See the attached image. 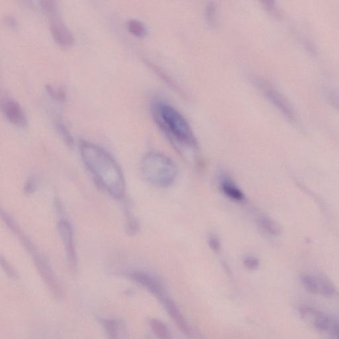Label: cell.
Here are the masks:
<instances>
[{"label": "cell", "instance_id": "obj_20", "mask_svg": "<svg viewBox=\"0 0 339 339\" xmlns=\"http://www.w3.org/2000/svg\"><path fill=\"white\" fill-rule=\"evenodd\" d=\"M2 265L6 274H7L11 278H14V279L17 278V275L16 271H14V269H13V268L11 267V266L9 265L7 262L4 261L3 259L2 260Z\"/></svg>", "mask_w": 339, "mask_h": 339}, {"label": "cell", "instance_id": "obj_17", "mask_svg": "<svg viewBox=\"0 0 339 339\" xmlns=\"http://www.w3.org/2000/svg\"><path fill=\"white\" fill-rule=\"evenodd\" d=\"M206 17L209 25L215 26L217 23V10H216V6L213 3H209L207 5Z\"/></svg>", "mask_w": 339, "mask_h": 339}, {"label": "cell", "instance_id": "obj_16", "mask_svg": "<svg viewBox=\"0 0 339 339\" xmlns=\"http://www.w3.org/2000/svg\"><path fill=\"white\" fill-rule=\"evenodd\" d=\"M127 27L130 33L138 37H144L147 33L145 26L137 19H131L127 21Z\"/></svg>", "mask_w": 339, "mask_h": 339}, {"label": "cell", "instance_id": "obj_15", "mask_svg": "<svg viewBox=\"0 0 339 339\" xmlns=\"http://www.w3.org/2000/svg\"><path fill=\"white\" fill-rule=\"evenodd\" d=\"M151 329L155 335L160 339H170V333L165 324L158 319H153L150 321Z\"/></svg>", "mask_w": 339, "mask_h": 339}, {"label": "cell", "instance_id": "obj_23", "mask_svg": "<svg viewBox=\"0 0 339 339\" xmlns=\"http://www.w3.org/2000/svg\"><path fill=\"white\" fill-rule=\"evenodd\" d=\"M209 245L214 251H218L220 249V242L216 237H209Z\"/></svg>", "mask_w": 339, "mask_h": 339}, {"label": "cell", "instance_id": "obj_4", "mask_svg": "<svg viewBox=\"0 0 339 339\" xmlns=\"http://www.w3.org/2000/svg\"><path fill=\"white\" fill-rule=\"evenodd\" d=\"M307 323L317 331L325 334L327 339H339V320L315 308L311 311Z\"/></svg>", "mask_w": 339, "mask_h": 339}, {"label": "cell", "instance_id": "obj_5", "mask_svg": "<svg viewBox=\"0 0 339 339\" xmlns=\"http://www.w3.org/2000/svg\"><path fill=\"white\" fill-rule=\"evenodd\" d=\"M302 286L309 293L324 297L333 296L336 288L328 278L317 274H305L300 277Z\"/></svg>", "mask_w": 339, "mask_h": 339}, {"label": "cell", "instance_id": "obj_3", "mask_svg": "<svg viewBox=\"0 0 339 339\" xmlns=\"http://www.w3.org/2000/svg\"><path fill=\"white\" fill-rule=\"evenodd\" d=\"M142 176L147 182L158 187H166L174 183L177 168L165 155L156 153L146 154L141 163Z\"/></svg>", "mask_w": 339, "mask_h": 339}, {"label": "cell", "instance_id": "obj_7", "mask_svg": "<svg viewBox=\"0 0 339 339\" xmlns=\"http://www.w3.org/2000/svg\"><path fill=\"white\" fill-rule=\"evenodd\" d=\"M258 85L264 92L265 96L289 120L295 122V114L293 113L292 108L279 92L276 91L269 84L262 81H258Z\"/></svg>", "mask_w": 339, "mask_h": 339}, {"label": "cell", "instance_id": "obj_2", "mask_svg": "<svg viewBox=\"0 0 339 339\" xmlns=\"http://www.w3.org/2000/svg\"><path fill=\"white\" fill-rule=\"evenodd\" d=\"M152 114L158 126L174 143L190 148L197 145L189 122L172 105L157 99L153 103Z\"/></svg>", "mask_w": 339, "mask_h": 339}, {"label": "cell", "instance_id": "obj_8", "mask_svg": "<svg viewBox=\"0 0 339 339\" xmlns=\"http://www.w3.org/2000/svg\"><path fill=\"white\" fill-rule=\"evenodd\" d=\"M2 110L9 122L19 127L25 126L27 124V117L22 107L14 99H6L2 103Z\"/></svg>", "mask_w": 339, "mask_h": 339}, {"label": "cell", "instance_id": "obj_18", "mask_svg": "<svg viewBox=\"0 0 339 339\" xmlns=\"http://www.w3.org/2000/svg\"><path fill=\"white\" fill-rule=\"evenodd\" d=\"M324 91H325L326 98H327V100L329 101L330 104L339 110L338 93L334 91L333 89H330V88H326Z\"/></svg>", "mask_w": 339, "mask_h": 339}, {"label": "cell", "instance_id": "obj_6", "mask_svg": "<svg viewBox=\"0 0 339 339\" xmlns=\"http://www.w3.org/2000/svg\"><path fill=\"white\" fill-rule=\"evenodd\" d=\"M58 230L63 242L66 252L67 261L69 269L72 273L77 271V256L76 252L74 233L72 225L65 217L60 218L58 223Z\"/></svg>", "mask_w": 339, "mask_h": 339}, {"label": "cell", "instance_id": "obj_14", "mask_svg": "<svg viewBox=\"0 0 339 339\" xmlns=\"http://www.w3.org/2000/svg\"><path fill=\"white\" fill-rule=\"evenodd\" d=\"M259 224L261 228L265 230V232L269 233V234L276 236L280 233V228L279 225L276 223L274 220L267 216H261L258 219Z\"/></svg>", "mask_w": 339, "mask_h": 339}, {"label": "cell", "instance_id": "obj_11", "mask_svg": "<svg viewBox=\"0 0 339 339\" xmlns=\"http://www.w3.org/2000/svg\"><path fill=\"white\" fill-rule=\"evenodd\" d=\"M100 323L108 339H122L125 335V325L115 318L100 319Z\"/></svg>", "mask_w": 339, "mask_h": 339}, {"label": "cell", "instance_id": "obj_12", "mask_svg": "<svg viewBox=\"0 0 339 339\" xmlns=\"http://www.w3.org/2000/svg\"><path fill=\"white\" fill-rule=\"evenodd\" d=\"M220 186L224 195L230 200L237 202H243L245 199L243 192L230 178H227V177L222 178Z\"/></svg>", "mask_w": 339, "mask_h": 339}, {"label": "cell", "instance_id": "obj_22", "mask_svg": "<svg viewBox=\"0 0 339 339\" xmlns=\"http://www.w3.org/2000/svg\"><path fill=\"white\" fill-rule=\"evenodd\" d=\"M47 90H48L50 94L56 99L62 100V99H64V97H65V95H64L63 92L60 91V90H55V88L51 87V86H47Z\"/></svg>", "mask_w": 339, "mask_h": 339}, {"label": "cell", "instance_id": "obj_10", "mask_svg": "<svg viewBox=\"0 0 339 339\" xmlns=\"http://www.w3.org/2000/svg\"><path fill=\"white\" fill-rule=\"evenodd\" d=\"M127 276L133 281L141 285L153 294L161 296L162 294L161 284L150 274L141 271H131L127 274Z\"/></svg>", "mask_w": 339, "mask_h": 339}, {"label": "cell", "instance_id": "obj_21", "mask_svg": "<svg viewBox=\"0 0 339 339\" xmlns=\"http://www.w3.org/2000/svg\"><path fill=\"white\" fill-rule=\"evenodd\" d=\"M245 265L248 269H255L258 266V260L255 257L247 256L245 260Z\"/></svg>", "mask_w": 339, "mask_h": 339}, {"label": "cell", "instance_id": "obj_9", "mask_svg": "<svg viewBox=\"0 0 339 339\" xmlns=\"http://www.w3.org/2000/svg\"><path fill=\"white\" fill-rule=\"evenodd\" d=\"M51 33L55 42L60 46L68 47L74 42V37L66 26L59 19H52Z\"/></svg>", "mask_w": 339, "mask_h": 339}, {"label": "cell", "instance_id": "obj_13", "mask_svg": "<svg viewBox=\"0 0 339 339\" xmlns=\"http://www.w3.org/2000/svg\"><path fill=\"white\" fill-rule=\"evenodd\" d=\"M165 304L166 308H167L168 312L169 313L170 316L174 319L175 323L178 326L181 331L185 334H186V335L191 336L192 331L191 328L187 325L186 321L183 318V315L181 314L180 311L178 310V309H177V307L172 302L168 301V300L166 301Z\"/></svg>", "mask_w": 339, "mask_h": 339}, {"label": "cell", "instance_id": "obj_19", "mask_svg": "<svg viewBox=\"0 0 339 339\" xmlns=\"http://www.w3.org/2000/svg\"><path fill=\"white\" fill-rule=\"evenodd\" d=\"M43 10L45 12L48 13L49 14H53L57 12V6L55 5V2L53 1H42L41 2Z\"/></svg>", "mask_w": 339, "mask_h": 339}, {"label": "cell", "instance_id": "obj_1", "mask_svg": "<svg viewBox=\"0 0 339 339\" xmlns=\"http://www.w3.org/2000/svg\"><path fill=\"white\" fill-rule=\"evenodd\" d=\"M80 153L95 182L114 198L124 197L126 185L122 168L103 148L86 141L80 143Z\"/></svg>", "mask_w": 339, "mask_h": 339}]
</instances>
